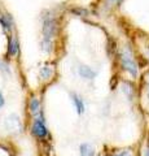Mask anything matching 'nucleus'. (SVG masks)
I'll list each match as a JSON object with an SVG mask.
<instances>
[{
	"label": "nucleus",
	"mask_w": 149,
	"mask_h": 156,
	"mask_svg": "<svg viewBox=\"0 0 149 156\" xmlns=\"http://www.w3.org/2000/svg\"><path fill=\"white\" fill-rule=\"evenodd\" d=\"M57 30V21L52 13L48 12L46 16H43V39L52 41Z\"/></svg>",
	"instance_id": "f257e3e1"
},
{
	"label": "nucleus",
	"mask_w": 149,
	"mask_h": 156,
	"mask_svg": "<svg viewBox=\"0 0 149 156\" xmlns=\"http://www.w3.org/2000/svg\"><path fill=\"white\" fill-rule=\"evenodd\" d=\"M121 61H122V66L124 70H127L130 74L136 77L137 76V65L135 60H134V56L131 51L128 48H123V51L121 53Z\"/></svg>",
	"instance_id": "f03ea898"
},
{
	"label": "nucleus",
	"mask_w": 149,
	"mask_h": 156,
	"mask_svg": "<svg viewBox=\"0 0 149 156\" xmlns=\"http://www.w3.org/2000/svg\"><path fill=\"white\" fill-rule=\"evenodd\" d=\"M32 134H34L36 138H44L48 134L44 120H43V117L40 115L35 116V121H34V124H32Z\"/></svg>",
	"instance_id": "7ed1b4c3"
},
{
	"label": "nucleus",
	"mask_w": 149,
	"mask_h": 156,
	"mask_svg": "<svg viewBox=\"0 0 149 156\" xmlns=\"http://www.w3.org/2000/svg\"><path fill=\"white\" fill-rule=\"evenodd\" d=\"M5 129L12 131V133H17V131L21 130V122H20V119L16 116V115H11L9 117L5 119Z\"/></svg>",
	"instance_id": "20e7f679"
},
{
	"label": "nucleus",
	"mask_w": 149,
	"mask_h": 156,
	"mask_svg": "<svg viewBox=\"0 0 149 156\" xmlns=\"http://www.w3.org/2000/svg\"><path fill=\"white\" fill-rule=\"evenodd\" d=\"M78 74L84 78V80H92L96 77V72L93 69H91L87 65H79L78 66Z\"/></svg>",
	"instance_id": "39448f33"
},
{
	"label": "nucleus",
	"mask_w": 149,
	"mask_h": 156,
	"mask_svg": "<svg viewBox=\"0 0 149 156\" xmlns=\"http://www.w3.org/2000/svg\"><path fill=\"white\" fill-rule=\"evenodd\" d=\"M80 156H95V147L90 143H82L79 146Z\"/></svg>",
	"instance_id": "423d86ee"
},
{
	"label": "nucleus",
	"mask_w": 149,
	"mask_h": 156,
	"mask_svg": "<svg viewBox=\"0 0 149 156\" xmlns=\"http://www.w3.org/2000/svg\"><path fill=\"white\" fill-rule=\"evenodd\" d=\"M71 100H73V103H74V107H75V109L76 112H78L79 115H82L84 112V104H83V100L80 99V98L76 95V94H71Z\"/></svg>",
	"instance_id": "0eeeda50"
},
{
	"label": "nucleus",
	"mask_w": 149,
	"mask_h": 156,
	"mask_svg": "<svg viewBox=\"0 0 149 156\" xmlns=\"http://www.w3.org/2000/svg\"><path fill=\"white\" fill-rule=\"evenodd\" d=\"M0 23L5 31L9 33L12 30V18L9 14H0Z\"/></svg>",
	"instance_id": "6e6552de"
},
{
	"label": "nucleus",
	"mask_w": 149,
	"mask_h": 156,
	"mask_svg": "<svg viewBox=\"0 0 149 156\" xmlns=\"http://www.w3.org/2000/svg\"><path fill=\"white\" fill-rule=\"evenodd\" d=\"M18 52V41L14 39L13 37H9V43H8V53L14 56Z\"/></svg>",
	"instance_id": "1a4fd4ad"
},
{
	"label": "nucleus",
	"mask_w": 149,
	"mask_h": 156,
	"mask_svg": "<svg viewBox=\"0 0 149 156\" xmlns=\"http://www.w3.org/2000/svg\"><path fill=\"white\" fill-rule=\"evenodd\" d=\"M29 107H30V111H31V113L34 116L40 115V103H39V100H38L36 98H32V99L30 100Z\"/></svg>",
	"instance_id": "9d476101"
},
{
	"label": "nucleus",
	"mask_w": 149,
	"mask_h": 156,
	"mask_svg": "<svg viewBox=\"0 0 149 156\" xmlns=\"http://www.w3.org/2000/svg\"><path fill=\"white\" fill-rule=\"evenodd\" d=\"M52 73H53V69H52V66H43L42 69H40V77L43 78V80H48L51 76H52Z\"/></svg>",
	"instance_id": "9b49d317"
},
{
	"label": "nucleus",
	"mask_w": 149,
	"mask_h": 156,
	"mask_svg": "<svg viewBox=\"0 0 149 156\" xmlns=\"http://www.w3.org/2000/svg\"><path fill=\"white\" fill-rule=\"evenodd\" d=\"M42 48L44 52H49L52 50V41H47V39H43L42 41Z\"/></svg>",
	"instance_id": "f8f14e48"
},
{
	"label": "nucleus",
	"mask_w": 149,
	"mask_h": 156,
	"mask_svg": "<svg viewBox=\"0 0 149 156\" xmlns=\"http://www.w3.org/2000/svg\"><path fill=\"white\" fill-rule=\"evenodd\" d=\"M112 156H132V154H131V151H128V150H122V151H118V152L113 154Z\"/></svg>",
	"instance_id": "ddd939ff"
},
{
	"label": "nucleus",
	"mask_w": 149,
	"mask_h": 156,
	"mask_svg": "<svg viewBox=\"0 0 149 156\" xmlns=\"http://www.w3.org/2000/svg\"><path fill=\"white\" fill-rule=\"evenodd\" d=\"M4 105V96L2 95V92H0V108Z\"/></svg>",
	"instance_id": "4468645a"
},
{
	"label": "nucleus",
	"mask_w": 149,
	"mask_h": 156,
	"mask_svg": "<svg viewBox=\"0 0 149 156\" xmlns=\"http://www.w3.org/2000/svg\"><path fill=\"white\" fill-rule=\"evenodd\" d=\"M144 156H149V147H147L145 151H144Z\"/></svg>",
	"instance_id": "2eb2a0df"
},
{
	"label": "nucleus",
	"mask_w": 149,
	"mask_h": 156,
	"mask_svg": "<svg viewBox=\"0 0 149 156\" xmlns=\"http://www.w3.org/2000/svg\"><path fill=\"white\" fill-rule=\"evenodd\" d=\"M112 2H114V3H119L121 0H112Z\"/></svg>",
	"instance_id": "dca6fc26"
}]
</instances>
